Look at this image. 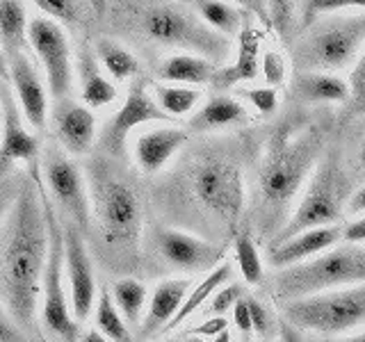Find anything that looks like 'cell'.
<instances>
[{"instance_id":"30bf717a","label":"cell","mask_w":365,"mask_h":342,"mask_svg":"<svg viewBox=\"0 0 365 342\" xmlns=\"http://www.w3.org/2000/svg\"><path fill=\"white\" fill-rule=\"evenodd\" d=\"M39 194L48 217V260H46L43 279H41V322L48 333L60 342H78L80 338V322L73 315L71 299H68L66 274H64V228L55 217V203L46 194L39 180Z\"/></svg>"},{"instance_id":"9a60e30c","label":"cell","mask_w":365,"mask_h":342,"mask_svg":"<svg viewBox=\"0 0 365 342\" xmlns=\"http://www.w3.org/2000/svg\"><path fill=\"white\" fill-rule=\"evenodd\" d=\"M153 247L167 267L185 274L212 271L222 262V249L210 239L180 228H155Z\"/></svg>"},{"instance_id":"9c48e42d","label":"cell","mask_w":365,"mask_h":342,"mask_svg":"<svg viewBox=\"0 0 365 342\" xmlns=\"http://www.w3.org/2000/svg\"><path fill=\"white\" fill-rule=\"evenodd\" d=\"M347 182L345 174L334 155L322 157L315 167L313 176L308 178L306 187L299 194V203L294 205L283 228L277 233L274 242H283L297 233L311 231V228L334 226L342 219L347 210Z\"/></svg>"},{"instance_id":"f5cc1de1","label":"cell","mask_w":365,"mask_h":342,"mask_svg":"<svg viewBox=\"0 0 365 342\" xmlns=\"http://www.w3.org/2000/svg\"><path fill=\"white\" fill-rule=\"evenodd\" d=\"M78 342H112V340H108L98 328H89V331H83V333H80Z\"/></svg>"},{"instance_id":"11a10c76","label":"cell","mask_w":365,"mask_h":342,"mask_svg":"<svg viewBox=\"0 0 365 342\" xmlns=\"http://www.w3.org/2000/svg\"><path fill=\"white\" fill-rule=\"evenodd\" d=\"M87 3L94 7V11L101 16V14H106L108 11V0H87Z\"/></svg>"},{"instance_id":"f35d334b","label":"cell","mask_w":365,"mask_h":342,"mask_svg":"<svg viewBox=\"0 0 365 342\" xmlns=\"http://www.w3.org/2000/svg\"><path fill=\"white\" fill-rule=\"evenodd\" d=\"M349 100L345 103L351 114H361L365 117V48L359 55L356 64L351 66L349 73Z\"/></svg>"},{"instance_id":"d6a6232c","label":"cell","mask_w":365,"mask_h":342,"mask_svg":"<svg viewBox=\"0 0 365 342\" xmlns=\"http://www.w3.org/2000/svg\"><path fill=\"white\" fill-rule=\"evenodd\" d=\"M94 324L112 342H135V331L119 313L110 288H101L98 292V299L94 306Z\"/></svg>"},{"instance_id":"7402d4cb","label":"cell","mask_w":365,"mask_h":342,"mask_svg":"<svg viewBox=\"0 0 365 342\" xmlns=\"http://www.w3.org/2000/svg\"><path fill=\"white\" fill-rule=\"evenodd\" d=\"M237 48L233 60L228 64L217 66L215 78L210 87L215 91H228V89H237V85L249 83V80H256L260 76V39L262 34L260 30L249 23V26L242 30V34L237 37Z\"/></svg>"},{"instance_id":"cb8c5ba5","label":"cell","mask_w":365,"mask_h":342,"mask_svg":"<svg viewBox=\"0 0 365 342\" xmlns=\"http://www.w3.org/2000/svg\"><path fill=\"white\" fill-rule=\"evenodd\" d=\"M76 78L80 87V100L87 108L101 110L117 100V85L103 71V66L94 55V48H89V46H83L76 55Z\"/></svg>"},{"instance_id":"83f0119b","label":"cell","mask_w":365,"mask_h":342,"mask_svg":"<svg viewBox=\"0 0 365 342\" xmlns=\"http://www.w3.org/2000/svg\"><path fill=\"white\" fill-rule=\"evenodd\" d=\"M30 19L26 0H0V51L5 57L14 53H32L28 41Z\"/></svg>"},{"instance_id":"7bdbcfd3","label":"cell","mask_w":365,"mask_h":342,"mask_svg":"<svg viewBox=\"0 0 365 342\" xmlns=\"http://www.w3.org/2000/svg\"><path fill=\"white\" fill-rule=\"evenodd\" d=\"M269 11H272V26L279 28L283 37H288L290 23H292V0H269Z\"/></svg>"},{"instance_id":"681fc988","label":"cell","mask_w":365,"mask_h":342,"mask_svg":"<svg viewBox=\"0 0 365 342\" xmlns=\"http://www.w3.org/2000/svg\"><path fill=\"white\" fill-rule=\"evenodd\" d=\"M347 212H349V214H356V217L365 214V185H363L361 190H356V192H354L351 197H349Z\"/></svg>"},{"instance_id":"f546056e","label":"cell","mask_w":365,"mask_h":342,"mask_svg":"<svg viewBox=\"0 0 365 342\" xmlns=\"http://www.w3.org/2000/svg\"><path fill=\"white\" fill-rule=\"evenodd\" d=\"M94 55L98 64L103 66V71H106L114 83H125V80H133L140 78V60H137V55L125 48L123 43L114 41L110 37H101L94 41Z\"/></svg>"},{"instance_id":"4316f807","label":"cell","mask_w":365,"mask_h":342,"mask_svg":"<svg viewBox=\"0 0 365 342\" xmlns=\"http://www.w3.org/2000/svg\"><path fill=\"white\" fill-rule=\"evenodd\" d=\"M190 5L215 32L224 34L226 39L240 37L251 23L249 11L228 0H192Z\"/></svg>"},{"instance_id":"836d02e7","label":"cell","mask_w":365,"mask_h":342,"mask_svg":"<svg viewBox=\"0 0 365 342\" xmlns=\"http://www.w3.org/2000/svg\"><path fill=\"white\" fill-rule=\"evenodd\" d=\"M153 98L158 100L160 110H163L169 119L185 117V114L194 112L203 98V91L197 87H185V85H167V83H153L151 85Z\"/></svg>"},{"instance_id":"f907efd6","label":"cell","mask_w":365,"mask_h":342,"mask_svg":"<svg viewBox=\"0 0 365 342\" xmlns=\"http://www.w3.org/2000/svg\"><path fill=\"white\" fill-rule=\"evenodd\" d=\"M279 340L281 342H304L299 338V331H297L294 326H290L288 322H283V319H281V328H279Z\"/></svg>"},{"instance_id":"44dd1931","label":"cell","mask_w":365,"mask_h":342,"mask_svg":"<svg viewBox=\"0 0 365 342\" xmlns=\"http://www.w3.org/2000/svg\"><path fill=\"white\" fill-rule=\"evenodd\" d=\"M190 133L180 125H160L142 133L133 144L135 162L144 174H158L163 171L182 146L187 144Z\"/></svg>"},{"instance_id":"6f0895ef","label":"cell","mask_w":365,"mask_h":342,"mask_svg":"<svg viewBox=\"0 0 365 342\" xmlns=\"http://www.w3.org/2000/svg\"><path fill=\"white\" fill-rule=\"evenodd\" d=\"M180 342H205V338H201V336H192V333H185L180 338Z\"/></svg>"},{"instance_id":"6125c7cd","label":"cell","mask_w":365,"mask_h":342,"mask_svg":"<svg viewBox=\"0 0 365 342\" xmlns=\"http://www.w3.org/2000/svg\"><path fill=\"white\" fill-rule=\"evenodd\" d=\"M0 123H3V105H0Z\"/></svg>"},{"instance_id":"7dc6e473","label":"cell","mask_w":365,"mask_h":342,"mask_svg":"<svg viewBox=\"0 0 365 342\" xmlns=\"http://www.w3.org/2000/svg\"><path fill=\"white\" fill-rule=\"evenodd\" d=\"M16 322L9 317V313L0 311V342H26V338L21 336Z\"/></svg>"},{"instance_id":"f6af8a7d","label":"cell","mask_w":365,"mask_h":342,"mask_svg":"<svg viewBox=\"0 0 365 342\" xmlns=\"http://www.w3.org/2000/svg\"><path fill=\"white\" fill-rule=\"evenodd\" d=\"M228 328V322H226V317H205L203 322H199L194 328H190L187 333H192V336H201V338H205V340H212V338H217L220 333H224V331Z\"/></svg>"},{"instance_id":"91938a15","label":"cell","mask_w":365,"mask_h":342,"mask_svg":"<svg viewBox=\"0 0 365 342\" xmlns=\"http://www.w3.org/2000/svg\"><path fill=\"white\" fill-rule=\"evenodd\" d=\"M160 342H180V340H176V338H163Z\"/></svg>"},{"instance_id":"ba28073f","label":"cell","mask_w":365,"mask_h":342,"mask_svg":"<svg viewBox=\"0 0 365 342\" xmlns=\"http://www.w3.org/2000/svg\"><path fill=\"white\" fill-rule=\"evenodd\" d=\"M281 319L297 331L336 338L365 328V283L283 301Z\"/></svg>"},{"instance_id":"9f6ffc18","label":"cell","mask_w":365,"mask_h":342,"mask_svg":"<svg viewBox=\"0 0 365 342\" xmlns=\"http://www.w3.org/2000/svg\"><path fill=\"white\" fill-rule=\"evenodd\" d=\"M212 342H233V336H231V331H224V333H220L217 338H212Z\"/></svg>"},{"instance_id":"3957f363","label":"cell","mask_w":365,"mask_h":342,"mask_svg":"<svg viewBox=\"0 0 365 342\" xmlns=\"http://www.w3.org/2000/svg\"><path fill=\"white\" fill-rule=\"evenodd\" d=\"M114 157H94L87 167L91 197V226H96L101 242L117 262L137 258L144 231L142 197L133 180L112 162Z\"/></svg>"},{"instance_id":"bcb514c9","label":"cell","mask_w":365,"mask_h":342,"mask_svg":"<svg viewBox=\"0 0 365 342\" xmlns=\"http://www.w3.org/2000/svg\"><path fill=\"white\" fill-rule=\"evenodd\" d=\"M233 315V326L237 328V333L240 336H249V333H254V324H251V311H249V301H247V296H242L235 308L231 311Z\"/></svg>"},{"instance_id":"b9f144b4","label":"cell","mask_w":365,"mask_h":342,"mask_svg":"<svg viewBox=\"0 0 365 342\" xmlns=\"http://www.w3.org/2000/svg\"><path fill=\"white\" fill-rule=\"evenodd\" d=\"M21 190H23V185H19L16 180L0 176V228L5 226L7 217H9L11 208H14V203L19 199Z\"/></svg>"},{"instance_id":"be15d7a7","label":"cell","mask_w":365,"mask_h":342,"mask_svg":"<svg viewBox=\"0 0 365 342\" xmlns=\"http://www.w3.org/2000/svg\"><path fill=\"white\" fill-rule=\"evenodd\" d=\"M178 3H185V5H190V3H192V0H178Z\"/></svg>"},{"instance_id":"ee69618b","label":"cell","mask_w":365,"mask_h":342,"mask_svg":"<svg viewBox=\"0 0 365 342\" xmlns=\"http://www.w3.org/2000/svg\"><path fill=\"white\" fill-rule=\"evenodd\" d=\"M228 3H235L242 9H247L251 16L260 21V28H272L269 0H228Z\"/></svg>"},{"instance_id":"74e56055","label":"cell","mask_w":365,"mask_h":342,"mask_svg":"<svg viewBox=\"0 0 365 342\" xmlns=\"http://www.w3.org/2000/svg\"><path fill=\"white\" fill-rule=\"evenodd\" d=\"M237 91V98L247 103V105L254 108L258 114H274L279 110V103H281V94L277 87H240Z\"/></svg>"},{"instance_id":"d6986e66","label":"cell","mask_w":365,"mask_h":342,"mask_svg":"<svg viewBox=\"0 0 365 342\" xmlns=\"http://www.w3.org/2000/svg\"><path fill=\"white\" fill-rule=\"evenodd\" d=\"M192 285L194 283L187 276L160 281L153 288L151 296H148L144 319L140 328L135 331V342H146L155 336H163L169 322L180 311V306L185 301L187 292L192 290Z\"/></svg>"},{"instance_id":"2e32d148","label":"cell","mask_w":365,"mask_h":342,"mask_svg":"<svg viewBox=\"0 0 365 342\" xmlns=\"http://www.w3.org/2000/svg\"><path fill=\"white\" fill-rule=\"evenodd\" d=\"M0 105H3V133H0V176L14 165H34L41 157L39 137L28 130V121L19 108L9 80L0 83Z\"/></svg>"},{"instance_id":"e0dca14e","label":"cell","mask_w":365,"mask_h":342,"mask_svg":"<svg viewBox=\"0 0 365 342\" xmlns=\"http://www.w3.org/2000/svg\"><path fill=\"white\" fill-rule=\"evenodd\" d=\"M9 85L14 89L19 108L26 117L32 130H43L48 119V85L46 78L37 71V62L32 60V53H14L7 57Z\"/></svg>"},{"instance_id":"603a6c76","label":"cell","mask_w":365,"mask_h":342,"mask_svg":"<svg viewBox=\"0 0 365 342\" xmlns=\"http://www.w3.org/2000/svg\"><path fill=\"white\" fill-rule=\"evenodd\" d=\"M288 96L302 105H338L349 100V85L336 73L294 71L288 83Z\"/></svg>"},{"instance_id":"816d5d0a","label":"cell","mask_w":365,"mask_h":342,"mask_svg":"<svg viewBox=\"0 0 365 342\" xmlns=\"http://www.w3.org/2000/svg\"><path fill=\"white\" fill-rule=\"evenodd\" d=\"M319 342H365V328L356 331V333H349V336H336V338H324Z\"/></svg>"},{"instance_id":"1f68e13d","label":"cell","mask_w":365,"mask_h":342,"mask_svg":"<svg viewBox=\"0 0 365 342\" xmlns=\"http://www.w3.org/2000/svg\"><path fill=\"white\" fill-rule=\"evenodd\" d=\"M46 19L60 23L62 28L85 30L91 16H98L87 0H30Z\"/></svg>"},{"instance_id":"484cf974","label":"cell","mask_w":365,"mask_h":342,"mask_svg":"<svg viewBox=\"0 0 365 342\" xmlns=\"http://www.w3.org/2000/svg\"><path fill=\"white\" fill-rule=\"evenodd\" d=\"M217 71V64L205 60L201 55L192 53H176L165 57L155 66V76L160 83L167 85H185V87H201L210 85Z\"/></svg>"},{"instance_id":"5b68a950","label":"cell","mask_w":365,"mask_h":342,"mask_svg":"<svg viewBox=\"0 0 365 342\" xmlns=\"http://www.w3.org/2000/svg\"><path fill=\"white\" fill-rule=\"evenodd\" d=\"M187 192L192 203L235 237L245 214L247 182L237 160L224 153H203L187 169Z\"/></svg>"},{"instance_id":"5bb4252c","label":"cell","mask_w":365,"mask_h":342,"mask_svg":"<svg viewBox=\"0 0 365 342\" xmlns=\"http://www.w3.org/2000/svg\"><path fill=\"white\" fill-rule=\"evenodd\" d=\"M62 228H64V274H66L68 299H71L76 319L83 324L94 313L101 288L96 283L94 260L89 256L83 231L76 228L73 224H66Z\"/></svg>"},{"instance_id":"ac0fdd59","label":"cell","mask_w":365,"mask_h":342,"mask_svg":"<svg viewBox=\"0 0 365 342\" xmlns=\"http://www.w3.org/2000/svg\"><path fill=\"white\" fill-rule=\"evenodd\" d=\"M53 130L68 155H87L96 140L94 110L78 100H60L53 110Z\"/></svg>"},{"instance_id":"52a82bcc","label":"cell","mask_w":365,"mask_h":342,"mask_svg":"<svg viewBox=\"0 0 365 342\" xmlns=\"http://www.w3.org/2000/svg\"><path fill=\"white\" fill-rule=\"evenodd\" d=\"M359 283H365V244L340 242L306 262L277 269L272 288L283 304Z\"/></svg>"},{"instance_id":"680465c9","label":"cell","mask_w":365,"mask_h":342,"mask_svg":"<svg viewBox=\"0 0 365 342\" xmlns=\"http://www.w3.org/2000/svg\"><path fill=\"white\" fill-rule=\"evenodd\" d=\"M359 162H361V167L365 171V140L361 142V148H359Z\"/></svg>"},{"instance_id":"8d00e7d4","label":"cell","mask_w":365,"mask_h":342,"mask_svg":"<svg viewBox=\"0 0 365 342\" xmlns=\"http://www.w3.org/2000/svg\"><path fill=\"white\" fill-rule=\"evenodd\" d=\"M249 311H251V324H254L256 340H279L281 322L272 315V311L260 301L258 296H247Z\"/></svg>"},{"instance_id":"c3c4849f","label":"cell","mask_w":365,"mask_h":342,"mask_svg":"<svg viewBox=\"0 0 365 342\" xmlns=\"http://www.w3.org/2000/svg\"><path fill=\"white\" fill-rule=\"evenodd\" d=\"M342 239H345V242L365 244V214L356 217V219L349 222V224L345 226V233H342Z\"/></svg>"},{"instance_id":"d4e9b609","label":"cell","mask_w":365,"mask_h":342,"mask_svg":"<svg viewBox=\"0 0 365 342\" xmlns=\"http://www.w3.org/2000/svg\"><path fill=\"white\" fill-rule=\"evenodd\" d=\"M249 110L240 98L217 94L208 98L203 105L192 114L190 119V130L197 133H215V130H226L235 128V125L249 123Z\"/></svg>"},{"instance_id":"ffe728a7","label":"cell","mask_w":365,"mask_h":342,"mask_svg":"<svg viewBox=\"0 0 365 342\" xmlns=\"http://www.w3.org/2000/svg\"><path fill=\"white\" fill-rule=\"evenodd\" d=\"M342 233H345V228L334 224V226L311 228V231L297 233L288 239H283V242H274L267 251L269 267L277 271V269L292 267L297 262L311 260L319 254H324V251L334 249L336 244H340Z\"/></svg>"},{"instance_id":"7a4b0ae2","label":"cell","mask_w":365,"mask_h":342,"mask_svg":"<svg viewBox=\"0 0 365 342\" xmlns=\"http://www.w3.org/2000/svg\"><path fill=\"white\" fill-rule=\"evenodd\" d=\"M327 130L319 121L288 119L272 133L258 167V197L262 226L277 233L294 208V199L306 187L322 160Z\"/></svg>"},{"instance_id":"8fae6325","label":"cell","mask_w":365,"mask_h":342,"mask_svg":"<svg viewBox=\"0 0 365 342\" xmlns=\"http://www.w3.org/2000/svg\"><path fill=\"white\" fill-rule=\"evenodd\" d=\"M41 185L51 201L68 217V224L87 233L91 228V197L87 176L60 144H48L43 148Z\"/></svg>"},{"instance_id":"d590c367","label":"cell","mask_w":365,"mask_h":342,"mask_svg":"<svg viewBox=\"0 0 365 342\" xmlns=\"http://www.w3.org/2000/svg\"><path fill=\"white\" fill-rule=\"evenodd\" d=\"M345 9H365V0H302L299 21L306 28L317 19L338 14V11H345Z\"/></svg>"},{"instance_id":"e575fe53","label":"cell","mask_w":365,"mask_h":342,"mask_svg":"<svg viewBox=\"0 0 365 342\" xmlns=\"http://www.w3.org/2000/svg\"><path fill=\"white\" fill-rule=\"evenodd\" d=\"M233 258L242 281L247 285H260L265 281V262L254 235L249 231H237L233 237Z\"/></svg>"},{"instance_id":"94428289","label":"cell","mask_w":365,"mask_h":342,"mask_svg":"<svg viewBox=\"0 0 365 342\" xmlns=\"http://www.w3.org/2000/svg\"><path fill=\"white\" fill-rule=\"evenodd\" d=\"M249 342H281V340H249Z\"/></svg>"},{"instance_id":"ab89813d","label":"cell","mask_w":365,"mask_h":342,"mask_svg":"<svg viewBox=\"0 0 365 342\" xmlns=\"http://www.w3.org/2000/svg\"><path fill=\"white\" fill-rule=\"evenodd\" d=\"M260 73L267 87H283L285 80H288V60H285V55L274 48L265 51L260 60Z\"/></svg>"},{"instance_id":"277c9868","label":"cell","mask_w":365,"mask_h":342,"mask_svg":"<svg viewBox=\"0 0 365 342\" xmlns=\"http://www.w3.org/2000/svg\"><path fill=\"white\" fill-rule=\"evenodd\" d=\"M135 28L155 46L176 51H190L222 66L231 57V39L215 32L192 5L178 0H144L133 7Z\"/></svg>"},{"instance_id":"f1b7e54d","label":"cell","mask_w":365,"mask_h":342,"mask_svg":"<svg viewBox=\"0 0 365 342\" xmlns=\"http://www.w3.org/2000/svg\"><path fill=\"white\" fill-rule=\"evenodd\" d=\"M233 267H231V262H220L212 271H208L205 276L199 281V283H194L192 285V290L187 292V296H185V301H182V306H180V311L176 313V317L171 319L169 322V326L165 328V333L163 336H167L169 331H174V328H178V326H182L187 322V319L192 317V315H197L201 308L210 301V296L222 288V285H226L228 281H231V276H233V271H231Z\"/></svg>"},{"instance_id":"4dcf8cb0","label":"cell","mask_w":365,"mask_h":342,"mask_svg":"<svg viewBox=\"0 0 365 342\" xmlns=\"http://www.w3.org/2000/svg\"><path fill=\"white\" fill-rule=\"evenodd\" d=\"M112 299L117 304L119 313L123 315L125 322L130 324L133 331L140 328L144 313H146V306H148V290L142 281H137L133 276H123L117 279L112 283Z\"/></svg>"},{"instance_id":"7c38bea8","label":"cell","mask_w":365,"mask_h":342,"mask_svg":"<svg viewBox=\"0 0 365 342\" xmlns=\"http://www.w3.org/2000/svg\"><path fill=\"white\" fill-rule=\"evenodd\" d=\"M28 41L32 57L39 62L41 73L48 85V94L55 103L71 98L73 78H76V62L71 55V43H68L66 30L46 16L30 19Z\"/></svg>"},{"instance_id":"db71d44e","label":"cell","mask_w":365,"mask_h":342,"mask_svg":"<svg viewBox=\"0 0 365 342\" xmlns=\"http://www.w3.org/2000/svg\"><path fill=\"white\" fill-rule=\"evenodd\" d=\"M3 80H9V68H7V57H5V53L0 51V83Z\"/></svg>"},{"instance_id":"60d3db41","label":"cell","mask_w":365,"mask_h":342,"mask_svg":"<svg viewBox=\"0 0 365 342\" xmlns=\"http://www.w3.org/2000/svg\"><path fill=\"white\" fill-rule=\"evenodd\" d=\"M242 296H245L242 288H240L237 283L228 281L226 285H222V288L210 296L208 308H205V317H226V313H231Z\"/></svg>"},{"instance_id":"4fadbf2b","label":"cell","mask_w":365,"mask_h":342,"mask_svg":"<svg viewBox=\"0 0 365 342\" xmlns=\"http://www.w3.org/2000/svg\"><path fill=\"white\" fill-rule=\"evenodd\" d=\"M146 123H174L167 114L160 110L158 100L153 98V91L148 89L146 78H135L128 94H125L121 108L112 114L101 130V148L110 157L121 160L128 151V137L140 125Z\"/></svg>"},{"instance_id":"6da1fadb","label":"cell","mask_w":365,"mask_h":342,"mask_svg":"<svg viewBox=\"0 0 365 342\" xmlns=\"http://www.w3.org/2000/svg\"><path fill=\"white\" fill-rule=\"evenodd\" d=\"M48 244V217L39 187L23 185L0 228V299L5 313L21 326H30L37 313Z\"/></svg>"},{"instance_id":"8992f818","label":"cell","mask_w":365,"mask_h":342,"mask_svg":"<svg viewBox=\"0 0 365 342\" xmlns=\"http://www.w3.org/2000/svg\"><path fill=\"white\" fill-rule=\"evenodd\" d=\"M365 48V14H331L313 21L290 43L294 71L336 73L354 66Z\"/></svg>"}]
</instances>
